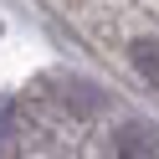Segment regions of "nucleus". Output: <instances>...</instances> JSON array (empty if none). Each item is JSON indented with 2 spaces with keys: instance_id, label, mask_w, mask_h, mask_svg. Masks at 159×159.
<instances>
[{
  "instance_id": "f257e3e1",
  "label": "nucleus",
  "mask_w": 159,
  "mask_h": 159,
  "mask_svg": "<svg viewBox=\"0 0 159 159\" xmlns=\"http://www.w3.org/2000/svg\"><path fill=\"white\" fill-rule=\"evenodd\" d=\"M159 154V128L154 123H123L113 139V159H154Z\"/></svg>"
},
{
  "instance_id": "f03ea898",
  "label": "nucleus",
  "mask_w": 159,
  "mask_h": 159,
  "mask_svg": "<svg viewBox=\"0 0 159 159\" xmlns=\"http://www.w3.org/2000/svg\"><path fill=\"white\" fill-rule=\"evenodd\" d=\"M128 62H134V72L149 87H159V36H134L128 41Z\"/></svg>"
}]
</instances>
